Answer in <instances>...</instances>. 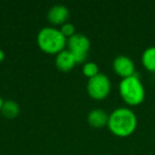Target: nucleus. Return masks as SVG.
<instances>
[{
	"mask_svg": "<svg viewBox=\"0 0 155 155\" xmlns=\"http://www.w3.org/2000/svg\"><path fill=\"white\" fill-rule=\"evenodd\" d=\"M108 129L115 135L125 137L135 131L137 118L133 110L127 107H119L113 110L108 117Z\"/></svg>",
	"mask_w": 155,
	"mask_h": 155,
	"instance_id": "1",
	"label": "nucleus"
},
{
	"mask_svg": "<svg viewBox=\"0 0 155 155\" xmlns=\"http://www.w3.org/2000/svg\"><path fill=\"white\" fill-rule=\"evenodd\" d=\"M37 44L38 47L46 53L58 54L61 51L65 50L67 38L58 28L46 27L37 34Z\"/></svg>",
	"mask_w": 155,
	"mask_h": 155,
	"instance_id": "2",
	"label": "nucleus"
},
{
	"mask_svg": "<svg viewBox=\"0 0 155 155\" xmlns=\"http://www.w3.org/2000/svg\"><path fill=\"white\" fill-rule=\"evenodd\" d=\"M119 91L122 99L130 105L140 104L146 96L143 85L136 74L122 79L119 84Z\"/></svg>",
	"mask_w": 155,
	"mask_h": 155,
	"instance_id": "3",
	"label": "nucleus"
},
{
	"mask_svg": "<svg viewBox=\"0 0 155 155\" xmlns=\"http://www.w3.org/2000/svg\"><path fill=\"white\" fill-rule=\"evenodd\" d=\"M68 50L73 54L77 63H83L87 58V52L91 48L88 37L81 33H75L67 41Z\"/></svg>",
	"mask_w": 155,
	"mask_h": 155,
	"instance_id": "4",
	"label": "nucleus"
},
{
	"mask_svg": "<svg viewBox=\"0 0 155 155\" xmlns=\"http://www.w3.org/2000/svg\"><path fill=\"white\" fill-rule=\"evenodd\" d=\"M87 91L94 99H104L110 91V81L104 73H98L87 82Z\"/></svg>",
	"mask_w": 155,
	"mask_h": 155,
	"instance_id": "5",
	"label": "nucleus"
},
{
	"mask_svg": "<svg viewBox=\"0 0 155 155\" xmlns=\"http://www.w3.org/2000/svg\"><path fill=\"white\" fill-rule=\"evenodd\" d=\"M113 67L117 74L122 79L135 74V65L134 62L127 55H118L113 62Z\"/></svg>",
	"mask_w": 155,
	"mask_h": 155,
	"instance_id": "6",
	"label": "nucleus"
},
{
	"mask_svg": "<svg viewBox=\"0 0 155 155\" xmlns=\"http://www.w3.org/2000/svg\"><path fill=\"white\" fill-rule=\"evenodd\" d=\"M69 10L63 5H55L48 12V20L54 25H64L68 19Z\"/></svg>",
	"mask_w": 155,
	"mask_h": 155,
	"instance_id": "7",
	"label": "nucleus"
},
{
	"mask_svg": "<svg viewBox=\"0 0 155 155\" xmlns=\"http://www.w3.org/2000/svg\"><path fill=\"white\" fill-rule=\"evenodd\" d=\"M55 64L60 70L63 71H69L74 67V65L77 64L75 58L73 56V54L71 53L69 50L65 49L63 51H61L60 53L56 55L55 58Z\"/></svg>",
	"mask_w": 155,
	"mask_h": 155,
	"instance_id": "8",
	"label": "nucleus"
},
{
	"mask_svg": "<svg viewBox=\"0 0 155 155\" xmlns=\"http://www.w3.org/2000/svg\"><path fill=\"white\" fill-rule=\"evenodd\" d=\"M108 115L105 110H101V108H95V110H91L87 117L89 124L94 127H103L104 125L107 124L108 122Z\"/></svg>",
	"mask_w": 155,
	"mask_h": 155,
	"instance_id": "9",
	"label": "nucleus"
},
{
	"mask_svg": "<svg viewBox=\"0 0 155 155\" xmlns=\"http://www.w3.org/2000/svg\"><path fill=\"white\" fill-rule=\"evenodd\" d=\"M142 64L148 70L155 72V46H151L143 51Z\"/></svg>",
	"mask_w": 155,
	"mask_h": 155,
	"instance_id": "10",
	"label": "nucleus"
},
{
	"mask_svg": "<svg viewBox=\"0 0 155 155\" xmlns=\"http://www.w3.org/2000/svg\"><path fill=\"white\" fill-rule=\"evenodd\" d=\"M1 112L5 115V117L12 119L14 117H16L19 113V106L13 100H8V101L3 102L2 108H1Z\"/></svg>",
	"mask_w": 155,
	"mask_h": 155,
	"instance_id": "11",
	"label": "nucleus"
},
{
	"mask_svg": "<svg viewBox=\"0 0 155 155\" xmlns=\"http://www.w3.org/2000/svg\"><path fill=\"white\" fill-rule=\"evenodd\" d=\"M83 73H84L86 77H88L89 79L95 77V75H97L98 73H99L97 64H95V63H93V62L85 63L84 66H83Z\"/></svg>",
	"mask_w": 155,
	"mask_h": 155,
	"instance_id": "12",
	"label": "nucleus"
},
{
	"mask_svg": "<svg viewBox=\"0 0 155 155\" xmlns=\"http://www.w3.org/2000/svg\"><path fill=\"white\" fill-rule=\"evenodd\" d=\"M61 32L63 33V35H64L65 37H71L72 35L75 34V28L74 26H73L72 24H70V22H65L64 25H62V28L60 29Z\"/></svg>",
	"mask_w": 155,
	"mask_h": 155,
	"instance_id": "13",
	"label": "nucleus"
},
{
	"mask_svg": "<svg viewBox=\"0 0 155 155\" xmlns=\"http://www.w3.org/2000/svg\"><path fill=\"white\" fill-rule=\"evenodd\" d=\"M5 52H3L2 50L0 49V62H2V61L5 60Z\"/></svg>",
	"mask_w": 155,
	"mask_h": 155,
	"instance_id": "14",
	"label": "nucleus"
},
{
	"mask_svg": "<svg viewBox=\"0 0 155 155\" xmlns=\"http://www.w3.org/2000/svg\"><path fill=\"white\" fill-rule=\"evenodd\" d=\"M3 100H2V98H1V96H0V110H1V108H2V105H3Z\"/></svg>",
	"mask_w": 155,
	"mask_h": 155,
	"instance_id": "15",
	"label": "nucleus"
}]
</instances>
